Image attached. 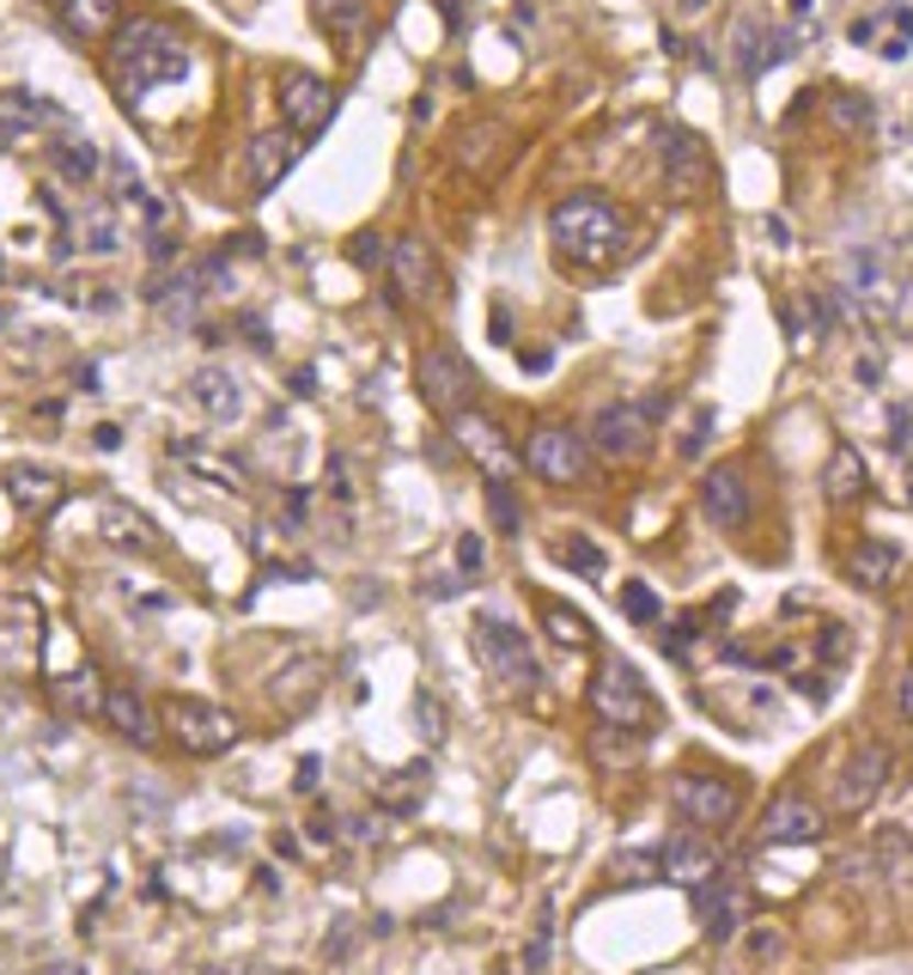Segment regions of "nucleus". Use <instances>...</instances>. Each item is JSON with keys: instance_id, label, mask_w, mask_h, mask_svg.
Returning <instances> with one entry per match:
<instances>
[{"instance_id": "obj_1", "label": "nucleus", "mask_w": 913, "mask_h": 975, "mask_svg": "<svg viewBox=\"0 0 913 975\" xmlns=\"http://www.w3.org/2000/svg\"><path fill=\"white\" fill-rule=\"evenodd\" d=\"M110 74H117L122 98H141V92H153V86H170V79L189 74V43H183L165 19H134V25L117 31Z\"/></svg>"}, {"instance_id": "obj_2", "label": "nucleus", "mask_w": 913, "mask_h": 975, "mask_svg": "<svg viewBox=\"0 0 913 975\" xmlns=\"http://www.w3.org/2000/svg\"><path fill=\"white\" fill-rule=\"evenodd\" d=\"M548 238L561 244V256L597 269V263H609V256L627 244V226H622V213H615L603 196H566L561 208L548 213Z\"/></svg>"}, {"instance_id": "obj_3", "label": "nucleus", "mask_w": 913, "mask_h": 975, "mask_svg": "<svg viewBox=\"0 0 913 975\" xmlns=\"http://www.w3.org/2000/svg\"><path fill=\"white\" fill-rule=\"evenodd\" d=\"M43 671V610L25 592H0V677H25Z\"/></svg>"}, {"instance_id": "obj_4", "label": "nucleus", "mask_w": 913, "mask_h": 975, "mask_svg": "<svg viewBox=\"0 0 913 975\" xmlns=\"http://www.w3.org/2000/svg\"><path fill=\"white\" fill-rule=\"evenodd\" d=\"M165 725L189 756H226L238 738H244V725H238L220 701H201V695H177L165 708Z\"/></svg>"}, {"instance_id": "obj_5", "label": "nucleus", "mask_w": 913, "mask_h": 975, "mask_svg": "<svg viewBox=\"0 0 913 975\" xmlns=\"http://www.w3.org/2000/svg\"><path fill=\"white\" fill-rule=\"evenodd\" d=\"M475 659L494 671V683H506V689H530L536 683V659H530V646H524V634L512 628L499 610H475Z\"/></svg>"}, {"instance_id": "obj_6", "label": "nucleus", "mask_w": 913, "mask_h": 975, "mask_svg": "<svg viewBox=\"0 0 913 975\" xmlns=\"http://www.w3.org/2000/svg\"><path fill=\"white\" fill-rule=\"evenodd\" d=\"M591 708H597L603 725H622V732L652 720V695H646L634 665H603L597 683H591Z\"/></svg>"}, {"instance_id": "obj_7", "label": "nucleus", "mask_w": 913, "mask_h": 975, "mask_svg": "<svg viewBox=\"0 0 913 975\" xmlns=\"http://www.w3.org/2000/svg\"><path fill=\"white\" fill-rule=\"evenodd\" d=\"M737 804H744V792H737V780H725V775H682L676 780V811L694 823V830H725V823L737 818Z\"/></svg>"}, {"instance_id": "obj_8", "label": "nucleus", "mask_w": 913, "mask_h": 975, "mask_svg": "<svg viewBox=\"0 0 913 975\" xmlns=\"http://www.w3.org/2000/svg\"><path fill=\"white\" fill-rule=\"evenodd\" d=\"M415 384L420 396H427V409H444V415H463V403H470V366L451 354V348H427L415 366Z\"/></svg>"}, {"instance_id": "obj_9", "label": "nucleus", "mask_w": 913, "mask_h": 975, "mask_svg": "<svg viewBox=\"0 0 913 975\" xmlns=\"http://www.w3.org/2000/svg\"><path fill=\"white\" fill-rule=\"evenodd\" d=\"M701 513L713 518L718 530H744L749 513H756V494H749V475L737 463H718L701 482Z\"/></svg>"}, {"instance_id": "obj_10", "label": "nucleus", "mask_w": 913, "mask_h": 975, "mask_svg": "<svg viewBox=\"0 0 913 975\" xmlns=\"http://www.w3.org/2000/svg\"><path fill=\"white\" fill-rule=\"evenodd\" d=\"M591 439H597L603 458H646L652 446V421L639 403H603L597 421H591Z\"/></svg>"}, {"instance_id": "obj_11", "label": "nucleus", "mask_w": 913, "mask_h": 975, "mask_svg": "<svg viewBox=\"0 0 913 975\" xmlns=\"http://www.w3.org/2000/svg\"><path fill=\"white\" fill-rule=\"evenodd\" d=\"M280 117H287L293 134H317L329 117H336V92H329L317 74H287L280 79Z\"/></svg>"}, {"instance_id": "obj_12", "label": "nucleus", "mask_w": 913, "mask_h": 975, "mask_svg": "<svg viewBox=\"0 0 913 975\" xmlns=\"http://www.w3.org/2000/svg\"><path fill=\"white\" fill-rule=\"evenodd\" d=\"M457 439H463V451L470 458H482V470H487V482H512V470H518V451L506 446V434H499L487 415H457Z\"/></svg>"}, {"instance_id": "obj_13", "label": "nucleus", "mask_w": 913, "mask_h": 975, "mask_svg": "<svg viewBox=\"0 0 913 975\" xmlns=\"http://www.w3.org/2000/svg\"><path fill=\"white\" fill-rule=\"evenodd\" d=\"M701 921H706V939H718V945H730V939L744 933V921H749V897H744V884L737 878H706L701 884Z\"/></svg>"}, {"instance_id": "obj_14", "label": "nucleus", "mask_w": 913, "mask_h": 975, "mask_svg": "<svg viewBox=\"0 0 913 975\" xmlns=\"http://www.w3.org/2000/svg\"><path fill=\"white\" fill-rule=\"evenodd\" d=\"M530 470L548 475V482H579L585 475V439L566 434V427H542L530 439Z\"/></svg>"}, {"instance_id": "obj_15", "label": "nucleus", "mask_w": 913, "mask_h": 975, "mask_svg": "<svg viewBox=\"0 0 913 975\" xmlns=\"http://www.w3.org/2000/svg\"><path fill=\"white\" fill-rule=\"evenodd\" d=\"M883 780H889V751H883V744H865V751L840 768L835 804H840V811H865V804L883 792Z\"/></svg>"}, {"instance_id": "obj_16", "label": "nucleus", "mask_w": 913, "mask_h": 975, "mask_svg": "<svg viewBox=\"0 0 913 975\" xmlns=\"http://www.w3.org/2000/svg\"><path fill=\"white\" fill-rule=\"evenodd\" d=\"M189 403H196L208 421H238L244 415V384L226 366H196L189 372Z\"/></svg>"}, {"instance_id": "obj_17", "label": "nucleus", "mask_w": 913, "mask_h": 975, "mask_svg": "<svg viewBox=\"0 0 913 975\" xmlns=\"http://www.w3.org/2000/svg\"><path fill=\"white\" fill-rule=\"evenodd\" d=\"M427 287H432L427 244H420V238H396V244H391V293H396V305L427 299Z\"/></svg>"}, {"instance_id": "obj_18", "label": "nucleus", "mask_w": 913, "mask_h": 975, "mask_svg": "<svg viewBox=\"0 0 913 975\" xmlns=\"http://www.w3.org/2000/svg\"><path fill=\"white\" fill-rule=\"evenodd\" d=\"M713 872H718V854H713L706 842H689V835H676V842L658 854V878L682 884V890H701Z\"/></svg>"}, {"instance_id": "obj_19", "label": "nucleus", "mask_w": 913, "mask_h": 975, "mask_svg": "<svg viewBox=\"0 0 913 975\" xmlns=\"http://www.w3.org/2000/svg\"><path fill=\"white\" fill-rule=\"evenodd\" d=\"M293 158H299V134H293V129L256 134V141H250V184H256V189H274L280 177L293 172Z\"/></svg>"}, {"instance_id": "obj_20", "label": "nucleus", "mask_w": 913, "mask_h": 975, "mask_svg": "<svg viewBox=\"0 0 913 975\" xmlns=\"http://www.w3.org/2000/svg\"><path fill=\"white\" fill-rule=\"evenodd\" d=\"M98 530H105L110 549H129V555H153V549H158V530L146 525L134 506H122V501H105V506H98Z\"/></svg>"}, {"instance_id": "obj_21", "label": "nucleus", "mask_w": 913, "mask_h": 975, "mask_svg": "<svg viewBox=\"0 0 913 975\" xmlns=\"http://www.w3.org/2000/svg\"><path fill=\"white\" fill-rule=\"evenodd\" d=\"M761 835H768V842H816L822 835V811L810 799H773L768 804V818H761Z\"/></svg>"}, {"instance_id": "obj_22", "label": "nucleus", "mask_w": 913, "mask_h": 975, "mask_svg": "<svg viewBox=\"0 0 913 975\" xmlns=\"http://www.w3.org/2000/svg\"><path fill=\"white\" fill-rule=\"evenodd\" d=\"M847 573H853V585H865V592H883V585H895V573H901V549L889 537H865L859 549L847 555Z\"/></svg>"}, {"instance_id": "obj_23", "label": "nucleus", "mask_w": 913, "mask_h": 975, "mask_svg": "<svg viewBox=\"0 0 913 975\" xmlns=\"http://www.w3.org/2000/svg\"><path fill=\"white\" fill-rule=\"evenodd\" d=\"M105 720H110V732H117L122 744H153V713H146V701H141L134 683H117L105 695Z\"/></svg>"}, {"instance_id": "obj_24", "label": "nucleus", "mask_w": 913, "mask_h": 975, "mask_svg": "<svg viewBox=\"0 0 913 975\" xmlns=\"http://www.w3.org/2000/svg\"><path fill=\"white\" fill-rule=\"evenodd\" d=\"M664 172H670V189H676V196H694V189H701V177H706V146L694 141L689 129H670V134H664Z\"/></svg>"}, {"instance_id": "obj_25", "label": "nucleus", "mask_w": 913, "mask_h": 975, "mask_svg": "<svg viewBox=\"0 0 913 975\" xmlns=\"http://www.w3.org/2000/svg\"><path fill=\"white\" fill-rule=\"evenodd\" d=\"M7 494H13L19 513H55L62 506V482L50 470H37V463H13L7 470Z\"/></svg>"}, {"instance_id": "obj_26", "label": "nucleus", "mask_w": 913, "mask_h": 975, "mask_svg": "<svg viewBox=\"0 0 913 975\" xmlns=\"http://www.w3.org/2000/svg\"><path fill=\"white\" fill-rule=\"evenodd\" d=\"M105 677L91 671V665H79V671H67L62 683H55V701H62L67 720H91V713H105Z\"/></svg>"}, {"instance_id": "obj_27", "label": "nucleus", "mask_w": 913, "mask_h": 975, "mask_svg": "<svg viewBox=\"0 0 913 975\" xmlns=\"http://www.w3.org/2000/svg\"><path fill=\"white\" fill-rule=\"evenodd\" d=\"M62 19L74 37H105L117 25V0H62Z\"/></svg>"}, {"instance_id": "obj_28", "label": "nucleus", "mask_w": 913, "mask_h": 975, "mask_svg": "<svg viewBox=\"0 0 913 975\" xmlns=\"http://www.w3.org/2000/svg\"><path fill=\"white\" fill-rule=\"evenodd\" d=\"M317 25H323L329 37L353 43L360 25H365V0H317Z\"/></svg>"}, {"instance_id": "obj_29", "label": "nucleus", "mask_w": 913, "mask_h": 975, "mask_svg": "<svg viewBox=\"0 0 913 975\" xmlns=\"http://www.w3.org/2000/svg\"><path fill=\"white\" fill-rule=\"evenodd\" d=\"M177 458L189 463L196 475L220 482V488H244V463H238V458H213V451H201V446H177Z\"/></svg>"}, {"instance_id": "obj_30", "label": "nucleus", "mask_w": 913, "mask_h": 975, "mask_svg": "<svg viewBox=\"0 0 913 975\" xmlns=\"http://www.w3.org/2000/svg\"><path fill=\"white\" fill-rule=\"evenodd\" d=\"M499 141H506V129H499V122H475V129L457 134V158H463V165H494Z\"/></svg>"}, {"instance_id": "obj_31", "label": "nucleus", "mask_w": 913, "mask_h": 975, "mask_svg": "<svg viewBox=\"0 0 913 975\" xmlns=\"http://www.w3.org/2000/svg\"><path fill=\"white\" fill-rule=\"evenodd\" d=\"M859 488H865V463H859L853 446H840L835 458H828V501H853Z\"/></svg>"}, {"instance_id": "obj_32", "label": "nucleus", "mask_w": 913, "mask_h": 975, "mask_svg": "<svg viewBox=\"0 0 913 975\" xmlns=\"http://www.w3.org/2000/svg\"><path fill=\"white\" fill-rule=\"evenodd\" d=\"M554 561H561V567H573V573H585V580H597V573H603V549H597L591 537H579V530H573V537H561V543H554Z\"/></svg>"}, {"instance_id": "obj_33", "label": "nucleus", "mask_w": 913, "mask_h": 975, "mask_svg": "<svg viewBox=\"0 0 913 975\" xmlns=\"http://www.w3.org/2000/svg\"><path fill=\"white\" fill-rule=\"evenodd\" d=\"M55 165H62L74 184H91V177H98V165H105V153H98L91 141H62V146H55Z\"/></svg>"}, {"instance_id": "obj_34", "label": "nucleus", "mask_w": 913, "mask_h": 975, "mask_svg": "<svg viewBox=\"0 0 913 975\" xmlns=\"http://www.w3.org/2000/svg\"><path fill=\"white\" fill-rule=\"evenodd\" d=\"M542 622H548V634H554L561 646H573V653H579V646H591V622H585V616H573V610L548 604V610H542Z\"/></svg>"}, {"instance_id": "obj_35", "label": "nucleus", "mask_w": 913, "mask_h": 975, "mask_svg": "<svg viewBox=\"0 0 913 975\" xmlns=\"http://www.w3.org/2000/svg\"><path fill=\"white\" fill-rule=\"evenodd\" d=\"M487 513H494V525L506 530V537H518V530H524V513H518L512 482H487Z\"/></svg>"}, {"instance_id": "obj_36", "label": "nucleus", "mask_w": 913, "mask_h": 975, "mask_svg": "<svg viewBox=\"0 0 913 975\" xmlns=\"http://www.w3.org/2000/svg\"><path fill=\"white\" fill-rule=\"evenodd\" d=\"M79 232H86V251H91V256H110V251L122 244V232H117V220H110V208H91Z\"/></svg>"}, {"instance_id": "obj_37", "label": "nucleus", "mask_w": 913, "mask_h": 975, "mask_svg": "<svg viewBox=\"0 0 913 975\" xmlns=\"http://www.w3.org/2000/svg\"><path fill=\"white\" fill-rule=\"evenodd\" d=\"M622 616L627 622H658V592L646 580H627L622 585Z\"/></svg>"}, {"instance_id": "obj_38", "label": "nucleus", "mask_w": 913, "mask_h": 975, "mask_svg": "<svg viewBox=\"0 0 913 975\" xmlns=\"http://www.w3.org/2000/svg\"><path fill=\"white\" fill-rule=\"evenodd\" d=\"M828 117H835L840 129H865V122H871V98H859V92H840L835 105H828Z\"/></svg>"}, {"instance_id": "obj_39", "label": "nucleus", "mask_w": 913, "mask_h": 975, "mask_svg": "<svg viewBox=\"0 0 913 975\" xmlns=\"http://www.w3.org/2000/svg\"><path fill=\"white\" fill-rule=\"evenodd\" d=\"M615 878L622 884H652L658 878V854H615Z\"/></svg>"}, {"instance_id": "obj_40", "label": "nucleus", "mask_w": 913, "mask_h": 975, "mask_svg": "<svg viewBox=\"0 0 913 975\" xmlns=\"http://www.w3.org/2000/svg\"><path fill=\"white\" fill-rule=\"evenodd\" d=\"M816 653H822V659H828V665H840V659H847V653H853V634L840 628V622H828V628L816 634Z\"/></svg>"}, {"instance_id": "obj_41", "label": "nucleus", "mask_w": 913, "mask_h": 975, "mask_svg": "<svg viewBox=\"0 0 913 975\" xmlns=\"http://www.w3.org/2000/svg\"><path fill=\"white\" fill-rule=\"evenodd\" d=\"M548 945H554V914H542V927H536V939H530V951H524V969H542L548 963Z\"/></svg>"}, {"instance_id": "obj_42", "label": "nucleus", "mask_w": 913, "mask_h": 975, "mask_svg": "<svg viewBox=\"0 0 913 975\" xmlns=\"http://www.w3.org/2000/svg\"><path fill=\"white\" fill-rule=\"evenodd\" d=\"M706 439H713V409H694V427H689V439H682V458H701Z\"/></svg>"}, {"instance_id": "obj_43", "label": "nucleus", "mask_w": 913, "mask_h": 975, "mask_svg": "<svg viewBox=\"0 0 913 975\" xmlns=\"http://www.w3.org/2000/svg\"><path fill=\"white\" fill-rule=\"evenodd\" d=\"M482 561H487V549H482V537H457V573H482Z\"/></svg>"}, {"instance_id": "obj_44", "label": "nucleus", "mask_w": 913, "mask_h": 975, "mask_svg": "<svg viewBox=\"0 0 913 975\" xmlns=\"http://www.w3.org/2000/svg\"><path fill=\"white\" fill-rule=\"evenodd\" d=\"M694 634H701V622H676V628L664 634V653H670V659H689V653H694Z\"/></svg>"}, {"instance_id": "obj_45", "label": "nucleus", "mask_w": 913, "mask_h": 975, "mask_svg": "<svg viewBox=\"0 0 913 975\" xmlns=\"http://www.w3.org/2000/svg\"><path fill=\"white\" fill-rule=\"evenodd\" d=\"M798 695L822 708V701H828V677H822V671H804V677H798Z\"/></svg>"}, {"instance_id": "obj_46", "label": "nucleus", "mask_w": 913, "mask_h": 975, "mask_svg": "<svg viewBox=\"0 0 913 975\" xmlns=\"http://www.w3.org/2000/svg\"><path fill=\"white\" fill-rule=\"evenodd\" d=\"M305 842H311V847H329V842H336V818H329V811H317L311 830H305Z\"/></svg>"}, {"instance_id": "obj_47", "label": "nucleus", "mask_w": 913, "mask_h": 975, "mask_svg": "<svg viewBox=\"0 0 913 975\" xmlns=\"http://www.w3.org/2000/svg\"><path fill=\"white\" fill-rule=\"evenodd\" d=\"M353 256H360L365 269H372V263H378V269H391V251H384V238H360V251H353Z\"/></svg>"}, {"instance_id": "obj_48", "label": "nucleus", "mask_w": 913, "mask_h": 975, "mask_svg": "<svg viewBox=\"0 0 913 975\" xmlns=\"http://www.w3.org/2000/svg\"><path fill=\"white\" fill-rule=\"evenodd\" d=\"M415 713H420V725H427V738H439V725H444L439 701H432V695H420V701H415Z\"/></svg>"}, {"instance_id": "obj_49", "label": "nucleus", "mask_w": 913, "mask_h": 975, "mask_svg": "<svg viewBox=\"0 0 913 975\" xmlns=\"http://www.w3.org/2000/svg\"><path fill=\"white\" fill-rule=\"evenodd\" d=\"M317 775H323V763H317V756H305V763H299V780H293V787H299V792H317Z\"/></svg>"}, {"instance_id": "obj_50", "label": "nucleus", "mask_w": 913, "mask_h": 975, "mask_svg": "<svg viewBox=\"0 0 913 975\" xmlns=\"http://www.w3.org/2000/svg\"><path fill=\"white\" fill-rule=\"evenodd\" d=\"M91 446H98V451H117V446H122V427H110V421L91 427Z\"/></svg>"}, {"instance_id": "obj_51", "label": "nucleus", "mask_w": 913, "mask_h": 975, "mask_svg": "<svg viewBox=\"0 0 913 975\" xmlns=\"http://www.w3.org/2000/svg\"><path fill=\"white\" fill-rule=\"evenodd\" d=\"M895 708H901V720H913V665H908V677H901V689H895Z\"/></svg>"}, {"instance_id": "obj_52", "label": "nucleus", "mask_w": 913, "mask_h": 975, "mask_svg": "<svg viewBox=\"0 0 913 975\" xmlns=\"http://www.w3.org/2000/svg\"><path fill=\"white\" fill-rule=\"evenodd\" d=\"M749 951H756V957H773V951H780V933H773V927H768V933H756V939H749Z\"/></svg>"}, {"instance_id": "obj_53", "label": "nucleus", "mask_w": 913, "mask_h": 975, "mask_svg": "<svg viewBox=\"0 0 913 975\" xmlns=\"http://www.w3.org/2000/svg\"><path fill=\"white\" fill-rule=\"evenodd\" d=\"M889 434H895V446H908V409H889Z\"/></svg>"}, {"instance_id": "obj_54", "label": "nucleus", "mask_w": 913, "mask_h": 975, "mask_svg": "<svg viewBox=\"0 0 913 975\" xmlns=\"http://www.w3.org/2000/svg\"><path fill=\"white\" fill-rule=\"evenodd\" d=\"M13 134H19V129H13V122H7V117H0V141H13Z\"/></svg>"}, {"instance_id": "obj_55", "label": "nucleus", "mask_w": 913, "mask_h": 975, "mask_svg": "<svg viewBox=\"0 0 913 975\" xmlns=\"http://www.w3.org/2000/svg\"><path fill=\"white\" fill-rule=\"evenodd\" d=\"M682 7H706V0H682Z\"/></svg>"}]
</instances>
